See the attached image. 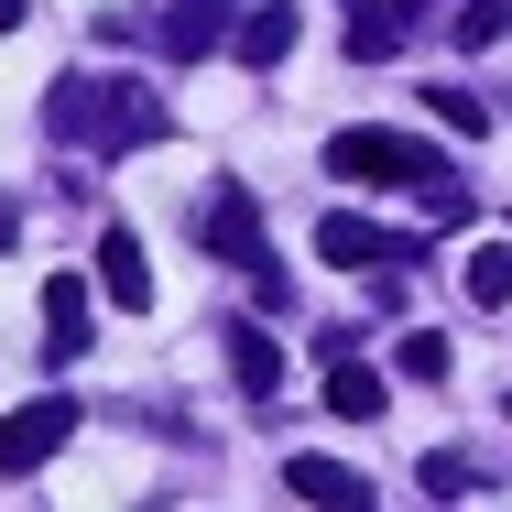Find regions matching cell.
I'll list each match as a JSON object with an SVG mask.
<instances>
[{
    "label": "cell",
    "mask_w": 512,
    "mask_h": 512,
    "mask_svg": "<svg viewBox=\"0 0 512 512\" xmlns=\"http://www.w3.org/2000/svg\"><path fill=\"white\" fill-rule=\"evenodd\" d=\"M327 164H338L349 186H393V197H414V207H425V229H469V218H480L469 175H458L447 153H425L414 131H338Z\"/></svg>",
    "instance_id": "1"
},
{
    "label": "cell",
    "mask_w": 512,
    "mask_h": 512,
    "mask_svg": "<svg viewBox=\"0 0 512 512\" xmlns=\"http://www.w3.org/2000/svg\"><path fill=\"white\" fill-rule=\"evenodd\" d=\"M44 131H55V142H88V153H142V142L164 131V99H153L142 77H55Z\"/></svg>",
    "instance_id": "2"
},
{
    "label": "cell",
    "mask_w": 512,
    "mask_h": 512,
    "mask_svg": "<svg viewBox=\"0 0 512 512\" xmlns=\"http://www.w3.org/2000/svg\"><path fill=\"white\" fill-rule=\"evenodd\" d=\"M316 262H349V273H404L414 240L404 229H382V218H349V207H327L316 218Z\"/></svg>",
    "instance_id": "3"
},
{
    "label": "cell",
    "mask_w": 512,
    "mask_h": 512,
    "mask_svg": "<svg viewBox=\"0 0 512 512\" xmlns=\"http://www.w3.org/2000/svg\"><path fill=\"white\" fill-rule=\"evenodd\" d=\"M77 436V393H44V404L0 414V480H22V469H44L55 447Z\"/></svg>",
    "instance_id": "4"
},
{
    "label": "cell",
    "mask_w": 512,
    "mask_h": 512,
    "mask_svg": "<svg viewBox=\"0 0 512 512\" xmlns=\"http://www.w3.org/2000/svg\"><path fill=\"white\" fill-rule=\"evenodd\" d=\"M197 240L218 251V262H240V273H251V262H262V207L240 197V186H218V197L197 207Z\"/></svg>",
    "instance_id": "5"
},
{
    "label": "cell",
    "mask_w": 512,
    "mask_h": 512,
    "mask_svg": "<svg viewBox=\"0 0 512 512\" xmlns=\"http://www.w3.org/2000/svg\"><path fill=\"white\" fill-rule=\"evenodd\" d=\"M153 33H164L175 66H197V55H218L240 22H229V0H175V11H153Z\"/></svg>",
    "instance_id": "6"
},
{
    "label": "cell",
    "mask_w": 512,
    "mask_h": 512,
    "mask_svg": "<svg viewBox=\"0 0 512 512\" xmlns=\"http://www.w3.org/2000/svg\"><path fill=\"white\" fill-rule=\"evenodd\" d=\"M295 33H306V11H295V0H251L229 44H240V66H284V55H295Z\"/></svg>",
    "instance_id": "7"
},
{
    "label": "cell",
    "mask_w": 512,
    "mask_h": 512,
    "mask_svg": "<svg viewBox=\"0 0 512 512\" xmlns=\"http://www.w3.org/2000/svg\"><path fill=\"white\" fill-rule=\"evenodd\" d=\"M44 349L55 360L88 349V273H44Z\"/></svg>",
    "instance_id": "8"
},
{
    "label": "cell",
    "mask_w": 512,
    "mask_h": 512,
    "mask_svg": "<svg viewBox=\"0 0 512 512\" xmlns=\"http://www.w3.org/2000/svg\"><path fill=\"white\" fill-rule=\"evenodd\" d=\"M99 284H109V306H153V262H142L131 229H99Z\"/></svg>",
    "instance_id": "9"
},
{
    "label": "cell",
    "mask_w": 512,
    "mask_h": 512,
    "mask_svg": "<svg viewBox=\"0 0 512 512\" xmlns=\"http://www.w3.org/2000/svg\"><path fill=\"white\" fill-rule=\"evenodd\" d=\"M327 414H349V425H371V414H382V371H360V360H349V338H327Z\"/></svg>",
    "instance_id": "10"
},
{
    "label": "cell",
    "mask_w": 512,
    "mask_h": 512,
    "mask_svg": "<svg viewBox=\"0 0 512 512\" xmlns=\"http://www.w3.org/2000/svg\"><path fill=\"white\" fill-rule=\"evenodd\" d=\"M284 480H295V502H371V480H360V469H338V458H295V469H284Z\"/></svg>",
    "instance_id": "11"
},
{
    "label": "cell",
    "mask_w": 512,
    "mask_h": 512,
    "mask_svg": "<svg viewBox=\"0 0 512 512\" xmlns=\"http://www.w3.org/2000/svg\"><path fill=\"white\" fill-rule=\"evenodd\" d=\"M458 284H469V306H512V240H480L458 262Z\"/></svg>",
    "instance_id": "12"
},
{
    "label": "cell",
    "mask_w": 512,
    "mask_h": 512,
    "mask_svg": "<svg viewBox=\"0 0 512 512\" xmlns=\"http://www.w3.org/2000/svg\"><path fill=\"white\" fill-rule=\"evenodd\" d=\"M229 371H240V393H251V404H262V393H273V382H284V349H273V338H262V327H240V338H229Z\"/></svg>",
    "instance_id": "13"
},
{
    "label": "cell",
    "mask_w": 512,
    "mask_h": 512,
    "mask_svg": "<svg viewBox=\"0 0 512 512\" xmlns=\"http://www.w3.org/2000/svg\"><path fill=\"white\" fill-rule=\"evenodd\" d=\"M393 44H404V0H360V22H349V55H371V66H382Z\"/></svg>",
    "instance_id": "14"
},
{
    "label": "cell",
    "mask_w": 512,
    "mask_h": 512,
    "mask_svg": "<svg viewBox=\"0 0 512 512\" xmlns=\"http://www.w3.org/2000/svg\"><path fill=\"white\" fill-rule=\"evenodd\" d=\"M393 371H404V382H447V338H436V327H404V338H393Z\"/></svg>",
    "instance_id": "15"
},
{
    "label": "cell",
    "mask_w": 512,
    "mask_h": 512,
    "mask_svg": "<svg viewBox=\"0 0 512 512\" xmlns=\"http://www.w3.org/2000/svg\"><path fill=\"white\" fill-rule=\"evenodd\" d=\"M502 33H512V0H458V44L469 55H491Z\"/></svg>",
    "instance_id": "16"
},
{
    "label": "cell",
    "mask_w": 512,
    "mask_h": 512,
    "mask_svg": "<svg viewBox=\"0 0 512 512\" xmlns=\"http://www.w3.org/2000/svg\"><path fill=\"white\" fill-rule=\"evenodd\" d=\"M425 99H436V120H447L458 142H480V131H491V99H480V88H425Z\"/></svg>",
    "instance_id": "17"
},
{
    "label": "cell",
    "mask_w": 512,
    "mask_h": 512,
    "mask_svg": "<svg viewBox=\"0 0 512 512\" xmlns=\"http://www.w3.org/2000/svg\"><path fill=\"white\" fill-rule=\"evenodd\" d=\"M0 33H22V0H0Z\"/></svg>",
    "instance_id": "18"
},
{
    "label": "cell",
    "mask_w": 512,
    "mask_h": 512,
    "mask_svg": "<svg viewBox=\"0 0 512 512\" xmlns=\"http://www.w3.org/2000/svg\"><path fill=\"white\" fill-rule=\"evenodd\" d=\"M425 11H447V0H404V22H425Z\"/></svg>",
    "instance_id": "19"
},
{
    "label": "cell",
    "mask_w": 512,
    "mask_h": 512,
    "mask_svg": "<svg viewBox=\"0 0 512 512\" xmlns=\"http://www.w3.org/2000/svg\"><path fill=\"white\" fill-rule=\"evenodd\" d=\"M502 414H512V393H502Z\"/></svg>",
    "instance_id": "20"
}]
</instances>
